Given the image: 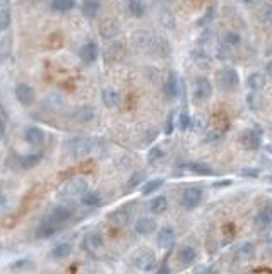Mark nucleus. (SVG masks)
<instances>
[{
	"mask_svg": "<svg viewBox=\"0 0 272 274\" xmlns=\"http://www.w3.org/2000/svg\"><path fill=\"white\" fill-rule=\"evenodd\" d=\"M93 146L94 142L88 137H70L63 144L67 154H70L72 158H84V156H88L93 151Z\"/></svg>",
	"mask_w": 272,
	"mask_h": 274,
	"instance_id": "f257e3e1",
	"label": "nucleus"
},
{
	"mask_svg": "<svg viewBox=\"0 0 272 274\" xmlns=\"http://www.w3.org/2000/svg\"><path fill=\"white\" fill-rule=\"evenodd\" d=\"M86 190H88V182H86V178L75 177V178H70L69 182H65L60 188H58V197L70 199V197L83 195Z\"/></svg>",
	"mask_w": 272,
	"mask_h": 274,
	"instance_id": "f03ea898",
	"label": "nucleus"
},
{
	"mask_svg": "<svg viewBox=\"0 0 272 274\" xmlns=\"http://www.w3.org/2000/svg\"><path fill=\"white\" fill-rule=\"evenodd\" d=\"M217 84L224 91H233L240 86V75L237 69L233 67H223V69L217 72Z\"/></svg>",
	"mask_w": 272,
	"mask_h": 274,
	"instance_id": "7ed1b4c3",
	"label": "nucleus"
},
{
	"mask_svg": "<svg viewBox=\"0 0 272 274\" xmlns=\"http://www.w3.org/2000/svg\"><path fill=\"white\" fill-rule=\"evenodd\" d=\"M202 197H204V192L202 188L199 187H188L181 192V197H180V204L183 206L185 209L192 211L196 209L199 204L202 202Z\"/></svg>",
	"mask_w": 272,
	"mask_h": 274,
	"instance_id": "20e7f679",
	"label": "nucleus"
},
{
	"mask_svg": "<svg viewBox=\"0 0 272 274\" xmlns=\"http://www.w3.org/2000/svg\"><path fill=\"white\" fill-rule=\"evenodd\" d=\"M72 214H74L72 213V209L67 208V206H55V208H53L47 216H45V219H48L50 223L57 224V226L60 228L63 223L70 221Z\"/></svg>",
	"mask_w": 272,
	"mask_h": 274,
	"instance_id": "39448f33",
	"label": "nucleus"
},
{
	"mask_svg": "<svg viewBox=\"0 0 272 274\" xmlns=\"http://www.w3.org/2000/svg\"><path fill=\"white\" fill-rule=\"evenodd\" d=\"M242 146L248 151H257L262 146V130L248 129L242 134Z\"/></svg>",
	"mask_w": 272,
	"mask_h": 274,
	"instance_id": "423d86ee",
	"label": "nucleus"
},
{
	"mask_svg": "<svg viewBox=\"0 0 272 274\" xmlns=\"http://www.w3.org/2000/svg\"><path fill=\"white\" fill-rule=\"evenodd\" d=\"M83 247H84L86 252L96 254L103 249V247H105V238H103V235L99 231H89L88 235L84 237Z\"/></svg>",
	"mask_w": 272,
	"mask_h": 274,
	"instance_id": "0eeeda50",
	"label": "nucleus"
},
{
	"mask_svg": "<svg viewBox=\"0 0 272 274\" xmlns=\"http://www.w3.org/2000/svg\"><path fill=\"white\" fill-rule=\"evenodd\" d=\"M135 267L142 272H149L156 267V255H154L151 250H140V252L135 255Z\"/></svg>",
	"mask_w": 272,
	"mask_h": 274,
	"instance_id": "6e6552de",
	"label": "nucleus"
},
{
	"mask_svg": "<svg viewBox=\"0 0 272 274\" xmlns=\"http://www.w3.org/2000/svg\"><path fill=\"white\" fill-rule=\"evenodd\" d=\"M253 221H255V226L262 228V230L270 226L272 224V202H267V204L260 206V209L257 211Z\"/></svg>",
	"mask_w": 272,
	"mask_h": 274,
	"instance_id": "1a4fd4ad",
	"label": "nucleus"
},
{
	"mask_svg": "<svg viewBox=\"0 0 272 274\" xmlns=\"http://www.w3.org/2000/svg\"><path fill=\"white\" fill-rule=\"evenodd\" d=\"M212 94V84L211 81L207 77H199L196 81V84H193V96L197 98V100H209Z\"/></svg>",
	"mask_w": 272,
	"mask_h": 274,
	"instance_id": "9d476101",
	"label": "nucleus"
},
{
	"mask_svg": "<svg viewBox=\"0 0 272 274\" xmlns=\"http://www.w3.org/2000/svg\"><path fill=\"white\" fill-rule=\"evenodd\" d=\"M16 98L22 106H29L34 101V89L26 83H21L16 86Z\"/></svg>",
	"mask_w": 272,
	"mask_h": 274,
	"instance_id": "9b49d317",
	"label": "nucleus"
},
{
	"mask_svg": "<svg viewBox=\"0 0 272 274\" xmlns=\"http://www.w3.org/2000/svg\"><path fill=\"white\" fill-rule=\"evenodd\" d=\"M175 230L173 228H170V226H165V228H161L160 233H158V237H156V244L158 247H160L161 250H170L171 247H173L175 244Z\"/></svg>",
	"mask_w": 272,
	"mask_h": 274,
	"instance_id": "f8f14e48",
	"label": "nucleus"
},
{
	"mask_svg": "<svg viewBox=\"0 0 272 274\" xmlns=\"http://www.w3.org/2000/svg\"><path fill=\"white\" fill-rule=\"evenodd\" d=\"M163 89H165V96L168 98V100H175V98H178V94H180V79H178V75H176L175 72L168 74Z\"/></svg>",
	"mask_w": 272,
	"mask_h": 274,
	"instance_id": "ddd939ff",
	"label": "nucleus"
},
{
	"mask_svg": "<svg viewBox=\"0 0 272 274\" xmlns=\"http://www.w3.org/2000/svg\"><path fill=\"white\" fill-rule=\"evenodd\" d=\"M98 52H99L98 50V45L94 43V42H88V43H84L83 47H81L79 57H81V60H83L84 64L91 65L98 58Z\"/></svg>",
	"mask_w": 272,
	"mask_h": 274,
	"instance_id": "4468645a",
	"label": "nucleus"
},
{
	"mask_svg": "<svg viewBox=\"0 0 272 274\" xmlns=\"http://www.w3.org/2000/svg\"><path fill=\"white\" fill-rule=\"evenodd\" d=\"M119 33H120V26L115 19H105L101 24H99V34H101V38L111 40Z\"/></svg>",
	"mask_w": 272,
	"mask_h": 274,
	"instance_id": "2eb2a0df",
	"label": "nucleus"
},
{
	"mask_svg": "<svg viewBox=\"0 0 272 274\" xmlns=\"http://www.w3.org/2000/svg\"><path fill=\"white\" fill-rule=\"evenodd\" d=\"M156 228H158V224L156 221H154L152 218H149V216H142V218H139L137 221H135V231L139 233V235H151V233L156 231Z\"/></svg>",
	"mask_w": 272,
	"mask_h": 274,
	"instance_id": "dca6fc26",
	"label": "nucleus"
},
{
	"mask_svg": "<svg viewBox=\"0 0 272 274\" xmlns=\"http://www.w3.org/2000/svg\"><path fill=\"white\" fill-rule=\"evenodd\" d=\"M152 34L147 31H135L132 34V42L139 50H151V43H152Z\"/></svg>",
	"mask_w": 272,
	"mask_h": 274,
	"instance_id": "f3484780",
	"label": "nucleus"
},
{
	"mask_svg": "<svg viewBox=\"0 0 272 274\" xmlns=\"http://www.w3.org/2000/svg\"><path fill=\"white\" fill-rule=\"evenodd\" d=\"M24 141L31 146H42L45 142V132L40 127H28L24 132Z\"/></svg>",
	"mask_w": 272,
	"mask_h": 274,
	"instance_id": "a211bd4d",
	"label": "nucleus"
},
{
	"mask_svg": "<svg viewBox=\"0 0 272 274\" xmlns=\"http://www.w3.org/2000/svg\"><path fill=\"white\" fill-rule=\"evenodd\" d=\"M94 115H96V111H94L93 106L84 105L74 111V120L77 124H89L94 120Z\"/></svg>",
	"mask_w": 272,
	"mask_h": 274,
	"instance_id": "6ab92c4d",
	"label": "nucleus"
},
{
	"mask_svg": "<svg viewBox=\"0 0 272 274\" xmlns=\"http://www.w3.org/2000/svg\"><path fill=\"white\" fill-rule=\"evenodd\" d=\"M101 101H103V105H105L106 108H115V106L120 103V94H119L116 89L105 88L101 91Z\"/></svg>",
	"mask_w": 272,
	"mask_h": 274,
	"instance_id": "aec40b11",
	"label": "nucleus"
},
{
	"mask_svg": "<svg viewBox=\"0 0 272 274\" xmlns=\"http://www.w3.org/2000/svg\"><path fill=\"white\" fill-rule=\"evenodd\" d=\"M58 231V226L57 224H53V223H50L48 219H42L38 224V228H36V237L38 238H50V237H53L55 233Z\"/></svg>",
	"mask_w": 272,
	"mask_h": 274,
	"instance_id": "412c9836",
	"label": "nucleus"
},
{
	"mask_svg": "<svg viewBox=\"0 0 272 274\" xmlns=\"http://www.w3.org/2000/svg\"><path fill=\"white\" fill-rule=\"evenodd\" d=\"M187 170L188 172H192L193 175H201V177L214 175V170H212L207 163H204V161H192V163L187 165Z\"/></svg>",
	"mask_w": 272,
	"mask_h": 274,
	"instance_id": "4be33fe9",
	"label": "nucleus"
},
{
	"mask_svg": "<svg viewBox=\"0 0 272 274\" xmlns=\"http://www.w3.org/2000/svg\"><path fill=\"white\" fill-rule=\"evenodd\" d=\"M196 259H197V250L193 249L192 245H183V247H180V250H178V260H180L181 264L188 266V264L196 262Z\"/></svg>",
	"mask_w": 272,
	"mask_h": 274,
	"instance_id": "5701e85b",
	"label": "nucleus"
},
{
	"mask_svg": "<svg viewBox=\"0 0 272 274\" xmlns=\"http://www.w3.org/2000/svg\"><path fill=\"white\" fill-rule=\"evenodd\" d=\"M265 83H267L265 74H262V72H252L247 77V84L252 91H262V89L265 88Z\"/></svg>",
	"mask_w": 272,
	"mask_h": 274,
	"instance_id": "b1692460",
	"label": "nucleus"
},
{
	"mask_svg": "<svg viewBox=\"0 0 272 274\" xmlns=\"http://www.w3.org/2000/svg\"><path fill=\"white\" fill-rule=\"evenodd\" d=\"M151 52H156L160 57H168V55H170V52H171V47H170V43H168L165 38L154 36L152 43H151Z\"/></svg>",
	"mask_w": 272,
	"mask_h": 274,
	"instance_id": "393cba45",
	"label": "nucleus"
},
{
	"mask_svg": "<svg viewBox=\"0 0 272 274\" xmlns=\"http://www.w3.org/2000/svg\"><path fill=\"white\" fill-rule=\"evenodd\" d=\"M110 221L115 224V226H125V224L130 221L129 209L120 208V209L113 211V213H110Z\"/></svg>",
	"mask_w": 272,
	"mask_h": 274,
	"instance_id": "a878e982",
	"label": "nucleus"
},
{
	"mask_svg": "<svg viewBox=\"0 0 272 274\" xmlns=\"http://www.w3.org/2000/svg\"><path fill=\"white\" fill-rule=\"evenodd\" d=\"M83 14L88 17V19H94L98 16L99 9H101V2L99 0H84L83 4Z\"/></svg>",
	"mask_w": 272,
	"mask_h": 274,
	"instance_id": "bb28decb",
	"label": "nucleus"
},
{
	"mask_svg": "<svg viewBox=\"0 0 272 274\" xmlns=\"http://www.w3.org/2000/svg\"><path fill=\"white\" fill-rule=\"evenodd\" d=\"M11 22H12L11 7H9L7 4H2V6H0V31H7L11 28Z\"/></svg>",
	"mask_w": 272,
	"mask_h": 274,
	"instance_id": "cd10ccee",
	"label": "nucleus"
},
{
	"mask_svg": "<svg viewBox=\"0 0 272 274\" xmlns=\"http://www.w3.org/2000/svg\"><path fill=\"white\" fill-rule=\"evenodd\" d=\"M149 209H151L152 214H163V213H166V209H168V199H166L165 195L154 197V199L151 201V204H149Z\"/></svg>",
	"mask_w": 272,
	"mask_h": 274,
	"instance_id": "c85d7f7f",
	"label": "nucleus"
},
{
	"mask_svg": "<svg viewBox=\"0 0 272 274\" xmlns=\"http://www.w3.org/2000/svg\"><path fill=\"white\" fill-rule=\"evenodd\" d=\"M81 201H83L86 208H98V206H101V195L93 190H86Z\"/></svg>",
	"mask_w": 272,
	"mask_h": 274,
	"instance_id": "c756f323",
	"label": "nucleus"
},
{
	"mask_svg": "<svg viewBox=\"0 0 272 274\" xmlns=\"http://www.w3.org/2000/svg\"><path fill=\"white\" fill-rule=\"evenodd\" d=\"M72 254V245L70 244H58L52 249V257L57 260L67 259Z\"/></svg>",
	"mask_w": 272,
	"mask_h": 274,
	"instance_id": "7c9ffc66",
	"label": "nucleus"
},
{
	"mask_svg": "<svg viewBox=\"0 0 272 274\" xmlns=\"http://www.w3.org/2000/svg\"><path fill=\"white\" fill-rule=\"evenodd\" d=\"M146 4L142 0H129V14L134 17H144L146 16Z\"/></svg>",
	"mask_w": 272,
	"mask_h": 274,
	"instance_id": "2f4dec72",
	"label": "nucleus"
},
{
	"mask_svg": "<svg viewBox=\"0 0 272 274\" xmlns=\"http://www.w3.org/2000/svg\"><path fill=\"white\" fill-rule=\"evenodd\" d=\"M255 254H257V249H255V245H253L252 242H245V244L240 245V249H238V257L243 259V260L253 259V257H255Z\"/></svg>",
	"mask_w": 272,
	"mask_h": 274,
	"instance_id": "473e14b6",
	"label": "nucleus"
},
{
	"mask_svg": "<svg viewBox=\"0 0 272 274\" xmlns=\"http://www.w3.org/2000/svg\"><path fill=\"white\" fill-rule=\"evenodd\" d=\"M50 7L55 12H69L75 7V0H52Z\"/></svg>",
	"mask_w": 272,
	"mask_h": 274,
	"instance_id": "72a5a7b5",
	"label": "nucleus"
},
{
	"mask_svg": "<svg viewBox=\"0 0 272 274\" xmlns=\"http://www.w3.org/2000/svg\"><path fill=\"white\" fill-rule=\"evenodd\" d=\"M165 180L163 178H152V180H147L146 183L142 185V194L144 195H149V194H154L156 190H160L163 187Z\"/></svg>",
	"mask_w": 272,
	"mask_h": 274,
	"instance_id": "f704fd0d",
	"label": "nucleus"
},
{
	"mask_svg": "<svg viewBox=\"0 0 272 274\" xmlns=\"http://www.w3.org/2000/svg\"><path fill=\"white\" fill-rule=\"evenodd\" d=\"M43 154L42 152H34V154H28V156H22L21 158V166L22 168H33L42 161Z\"/></svg>",
	"mask_w": 272,
	"mask_h": 274,
	"instance_id": "c9c22d12",
	"label": "nucleus"
},
{
	"mask_svg": "<svg viewBox=\"0 0 272 274\" xmlns=\"http://www.w3.org/2000/svg\"><path fill=\"white\" fill-rule=\"evenodd\" d=\"M192 58L196 60V64L199 67H209V64H211V57L204 50H196L192 53Z\"/></svg>",
	"mask_w": 272,
	"mask_h": 274,
	"instance_id": "e433bc0d",
	"label": "nucleus"
},
{
	"mask_svg": "<svg viewBox=\"0 0 272 274\" xmlns=\"http://www.w3.org/2000/svg\"><path fill=\"white\" fill-rule=\"evenodd\" d=\"M258 19H260V22H264L265 26L272 24V2L265 4V6L260 9V12H258Z\"/></svg>",
	"mask_w": 272,
	"mask_h": 274,
	"instance_id": "4c0bfd02",
	"label": "nucleus"
},
{
	"mask_svg": "<svg viewBox=\"0 0 272 274\" xmlns=\"http://www.w3.org/2000/svg\"><path fill=\"white\" fill-rule=\"evenodd\" d=\"M240 42H242V36H240V33H237V31H228L223 38V43L229 48L237 47V45H240Z\"/></svg>",
	"mask_w": 272,
	"mask_h": 274,
	"instance_id": "58836bf2",
	"label": "nucleus"
},
{
	"mask_svg": "<svg viewBox=\"0 0 272 274\" xmlns=\"http://www.w3.org/2000/svg\"><path fill=\"white\" fill-rule=\"evenodd\" d=\"M163 156H165V151H163L161 146H152L151 149L147 152V161L149 163H156V161H160Z\"/></svg>",
	"mask_w": 272,
	"mask_h": 274,
	"instance_id": "ea45409f",
	"label": "nucleus"
},
{
	"mask_svg": "<svg viewBox=\"0 0 272 274\" xmlns=\"http://www.w3.org/2000/svg\"><path fill=\"white\" fill-rule=\"evenodd\" d=\"M248 101V106H250L252 110H260L262 108V100H260V94H258L257 91H253L250 96L247 98Z\"/></svg>",
	"mask_w": 272,
	"mask_h": 274,
	"instance_id": "a19ab883",
	"label": "nucleus"
},
{
	"mask_svg": "<svg viewBox=\"0 0 272 274\" xmlns=\"http://www.w3.org/2000/svg\"><path fill=\"white\" fill-rule=\"evenodd\" d=\"M160 19H161V22H163V26H165V28H168V29H173L175 28V17H173L171 12L165 11L161 14Z\"/></svg>",
	"mask_w": 272,
	"mask_h": 274,
	"instance_id": "79ce46f5",
	"label": "nucleus"
},
{
	"mask_svg": "<svg viewBox=\"0 0 272 274\" xmlns=\"http://www.w3.org/2000/svg\"><path fill=\"white\" fill-rule=\"evenodd\" d=\"M190 125H192V119H190V115L187 111H183L178 119V127H180V130H187V129H190Z\"/></svg>",
	"mask_w": 272,
	"mask_h": 274,
	"instance_id": "37998d69",
	"label": "nucleus"
},
{
	"mask_svg": "<svg viewBox=\"0 0 272 274\" xmlns=\"http://www.w3.org/2000/svg\"><path fill=\"white\" fill-rule=\"evenodd\" d=\"M29 266H31L29 259H19V260H16V262L11 264V269L12 271H21V269H26Z\"/></svg>",
	"mask_w": 272,
	"mask_h": 274,
	"instance_id": "c03bdc74",
	"label": "nucleus"
},
{
	"mask_svg": "<svg viewBox=\"0 0 272 274\" xmlns=\"http://www.w3.org/2000/svg\"><path fill=\"white\" fill-rule=\"evenodd\" d=\"M229 55H231V53H229V47H226L224 43L221 45L219 48H217V57H219L221 60H226V58H229Z\"/></svg>",
	"mask_w": 272,
	"mask_h": 274,
	"instance_id": "a18cd8bd",
	"label": "nucleus"
},
{
	"mask_svg": "<svg viewBox=\"0 0 272 274\" xmlns=\"http://www.w3.org/2000/svg\"><path fill=\"white\" fill-rule=\"evenodd\" d=\"M173 127H175V113H170V115H168V120H166V130H165L168 136H170V134L173 132Z\"/></svg>",
	"mask_w": 272,
	"mask_h": 274,
	"instance_id": "49530a36",
	"label": "nucleus"
},
{
	"mask_svg": "<svg viewBox=\"0 0 272 274\" xmlns=\"http://www.w3.org/2000/svg\"><path fill=\"white\" fill-rule=\"evenodd\" d=\"M196 274H219V271H217L216 267H212V266H202V267H199Z\"/></svg>",
	"mask_w": 272,
	"mask_h": 274,
	"instance_id": "de8ad7c7",
	"label": "nucleus"
},
{
	"mask_svg": "<svg viewBox=\"0 0 272 274\" xmlns=\"http://www.w3.org/2000/svg\"><path fill=\"white\" fill-rule=\"evenodd\" d=\"M212 17H214V7H211L209 11H207V14L204 16L201 21H199V24H201V26H206V24H209Z\"/></svg>",
	"mask_w": 272,
	"mask_h": 274,
	"instance_id": "09e8293b",
	"label": "nucleus"
},
{
	"mask_svg": "<svg viewBox=\"0 0 272 274\" xmlns=\"http://www.w3.org/2000/svg\"><path fill=\"white\" fill-rule=\"evenodd\" d=\"M242 175L243 177H257L258 175V170H255V168H245V170H242Z\"/></svg>",
	"mask_w": 272,
	"mask_h": 274,
	"instance_id": "8fccbe9b",
	"label": "nucleus"
},
{
	"mask_svg": "<svg viewBox=\"0 0 272 274\" xmlns=\"http://www.w3.org/2000/svg\"><path fill=\"white\" fill-rule=\"evenodd\" d=\"M142 178H144V173H135V175H134V178H130L129 185H130V187H135L140 180H142Z\"/></svg>",
	"mask_w": 272,
	"mask_h": 274,
	"instance_id": "3c124183",
	"label": "nucleus"
},
{
	"mask_svg": "<svg viewBox=\"0 0 272 274\" xmlns=\"http://www.w3.org/2000/svg\"><path fill=\"white\" fill-rule=\"evenodd\" d=\"M171 271H170V267L166 266V264H161L160 266V269L156 271V274H170Z\"/></svg>",
	"mask_w": 272,
	"mask_h": 274,
	"instance_id": "603ef678",
	"label": "nucleus"
},
{
	"mask_svg": "<svg viewBox=\"0 0 272 274\" xmlns=\"http://www.w3.org/2000/svg\"><path fill=\"white\" fill-rule=\"evenodd\" d=\"M4 136H6V124L0 119V139H4Z\"/></svg>",
	"mask_w": 272,
	"mask_h": 274,
	"instance_id": "864d4df0",
	"label": "nucleus"
},
{
	"mask_svg": "<svg viewBox=\"0 0 272 274\" xmlns=\"http://www.w3.org/2000/svg\"><path fill=\"white\" fill-rule=\"evenodd\" d=\"M265 74L269 75V77H272V60H270V62H267V65H265Z\"/></svg>",
	"mask_w": 272,
	"mask_h": 274,
	"instance_id": "5fc2aeb1",
	"label": "nucleus"
},
{
	"mask_svg": "<svg viewBox=\"0 0 272 274\" xmlns=\"http://www.w3.org/2000/svg\"><path fill=\"white\" fill-rule=\"evenodd\" d=\"M243 4H247V6H258V4L262 2V0H242Z\"/></svg>",
	"mask_w": 272,
	"mask_h": 274,
	"instance_id": "6e6d98bb",
	"label": "nucleus"
},
{
	"mask_svg": "<svg viewBox=\"0 0 272 274\" xmlns=\"http://www.w3.org/2000/svg\"><path fill=\"white\" fill-rule=\"evenodd\" d=\"M265 249H267V254L269 255H272V238L269 242H267V245H265Z\"/></svg>",
	"mask_w": 272,
	"mask_h": 274,
	"instance_id": "4d7b16f0",
	"label": "nucleus"
},
{
	"mask_svg": "<svg viewBox=\"0 0 272 274\" xmlns=\"http://www.w3.org/2000/svg\"><path fill=\"white\" fill-rule=\"evenodd\" d=\"M229 183H231L229 180H226V182H217V183H216V187H223V185H229Z\"/></svg>",
	"mask_w": 272,
	"mask_h": 274,
	"instance_id": "13d9d810",
	"label": "nucleus"
},
{
	"mask_svg": "<svg viewBox=\"0 0 272 274\" xmlns=\"http://www.w3.org/2000/svg\"><path fill=\"white\" fill-rule=\"evenodd\" d=\"M267 151H269L270 154H272V144H269V146H267Z\"/></svg>",
	"mask_w": 272,
	"mask_h": 274,
	"instance_id": "bf43d9fd",
	"label": "nucleus"
},
{
	"mask_svg": "<svg viewBox=\"0 0 272 274\" xmlns=\"http://www.w3.org/2000/svg\"><path fill=\"white\" fill-rule=\"evenodd\" d=\"M233 274H245V272H233Z\"/></svg>",
	"mask_w": 272,
	"mask_h": 274,
	"instance_id": "052dcab7",
	"label": "nucleus"
},
{
	"mask_svg": "<svg viewBox=\"0 0 272 274\" xmlns=\"http://www.w3.org/2000/svg\"><path fill=\"white\" fill-rule=\"evenodd\" d=\"M270 182H272V177H270Z\"/></svg>",
	"mask_w": 272,
	"mask_h": 274,
	"instance_id": "680f3d73",
	"label": "nucleus"
}]
</instances>
